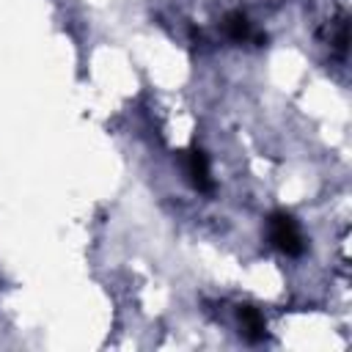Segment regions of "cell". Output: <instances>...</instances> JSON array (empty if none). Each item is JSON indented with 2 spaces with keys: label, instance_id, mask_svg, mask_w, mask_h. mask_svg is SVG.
Returning <instances> with one entry per match:
<instances>
[{
  "label": "cell",
  "instance_id": "3957f363",
  "mask_svg": "<svg viewBox=\"0 0 352 352\" xmlns=\"http://www.w3.org/2000/svg\"><path fill=\"white\" fill-rule=\"evenodd\" d=\"M236 314H239L242 336H245L248 341H261V338L267 336V322H264V316H261L258 308H253V305H239Z\"/></svg>",
  "mask_w": 352,
  "mask_h": 352
},
{
  "label": "cell",
  "instance_id": "277c9868",
  "mask_svg": "<svg viewBox=\"0 0 352 352\" xmlns=\"http://www.w3.org/2000/svg\"><path fill=\"white\" fill-rule=\"evenodd\" d=\"M223 30H226V36H228L231 41H248V38L253 36V30H250V19H248L242 11H231V14H226V19H223Z\"/></svg>",
  "mask_w": 352,
  "mask_h": 352
},
{
  "label": "cell",
  "instance_id": "7a4b0ae2",
  "mask_svg": "<svg viewBox=\"0 0 352 352\" xmlns=\"http://www.w3.org/2000/svg\"><path fill=\"white\" fill-rule=\"evenodd\" d=\"M184 170L192 182L195 190L201 192H212L214 190V182H212V173H209V160L201 148H190L187 157H184Z\"/></svg>",
  "mask_w": 352,
  "mask_h": 352
},
{
  "label": "cell",
  "instance_id": "6da1fadb",
  "mask_svg": "<svg viewBox=\"0 0 352 352\" xmlns=\"http://www.w3.org/2000/svg\"><path fill=\"white\" fill-rule=\"evenodd\" d=\"M270 239L272 245L286 253V256H300L305 250V242H302V231L297 226V220L286 212H275L270 217Z\"/></svg>",
  "mask_w": 352,
  "mask_h": 352
}]
</instances>
